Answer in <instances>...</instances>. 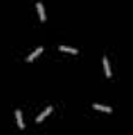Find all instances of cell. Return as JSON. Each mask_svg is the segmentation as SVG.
Returning a JSON list of instances; mask_svg holds the SVG:
<instances>
[{
	"instance_id": "obj_1",
	"label": "cell",
	"mask_w": 133,
	"mask_h": 135,
	"mask_svg": "<svg viewBox=\"0 0 133 135\" xmlns=\"http://www.w3.org/2000/svg\"><path fill=\"white\" fill-rule=\"evenodd\" d=\"M36 6H38V13H39V19H41L42 22H45V19H47V17H45V13H44V6H42V3H41V2H38V3H36Z\"/></svg>"
},
{
	"instance_id": "obj_2",
	"label": "cell",
	"mask_w": 133,
	"mask_h": 135,
	"mask_svg": "<svg viewBox=\"0 0 133 135\" xmlns=\"http://www.w3.org/2000/svg\"><path fill=\"white\" fill-rule=\"evenodd\" d=\"M103 68H105L106 77H111V68H110V63H108V58L106 57H103Z\"/></svg>"
},
{
	"instance_id": "obj_3",
	"label": "cell",
	"mask_w": 133,
	"mask_h": 135,
	"mask_svg": "<svg viewBox=\"0 0 133 135\" xmlns=\"http://www.w3.org/2000/svg\"><path fill=\"white\" fill-rule=\"evenodd\" d=\"M93 107H94L96 110H102V112H108V113H110V112L113 110L111 107H108V105H102V104H93Z\"/></svg>"
},
{
	"instance_id": "obj_4",
	"label": "cell",
	"mask_w": 133,
	"mask_h": 135,
	"mask_svg": "<svg viewBox=\"0 0 133 135\" xmlns=\"http://www.w3.org/2000/svg\"><path fill=\"white\" fill-rule=\"evenodd\" d=\"M50 112H52V107L49 105V107H47V108H45V110H44V112H42V113L38 116V118H36V121H38V123H41V121H42V119H44V118H45V116L50 113Z\"/></svg>"
},
{
	"instance_id": "obj_5",
	"label": "cell",
	"mask_w": 133,
	"mask_h": 135,
	"mask_svg": "<svg viewBox=\"0 0 133 135\" xmlns=\"http://www.w3.org/2000/svg\"><path fill=\"white\" fill-rule=\"evenodd\" d=\"M16 118H17V124H19V127L21 129H24V119H22V113H21V110H16Z\"/></svg>"
},
{
	"instance_id": "obj_6",
	"label": "cell",
	"mask_w": 133,
	"mask_h": 135,
	"mask_svg": "<svg viewBox=\"0 0 133 135\" xmlns=\"http://www.w3.org/2000/svg\"><path fill=\"white\" fill-rule=\"evenodd\" d=\"M41 52H42V47H38V49L34 50L32 55H28V57H27V61H33V58H36V57H38Z\"/></svg>"
},
{
	"instance_id": "obj_7",
	"label": "cell",
	"mask_w": 133,
	"mask_h": 135,
	"mask_svg": "<svg viewBox=\"0 0 133 135\" xmlns=\"http://www.w3.org/2000/svg\"><path fill=\"white\" fill-rule=\"evenodd\" d=\"M60 50H63V52H70V54H77V52H78L77 49H74V47H67V46H60Z\"/></svg>"
}]
</instances>
